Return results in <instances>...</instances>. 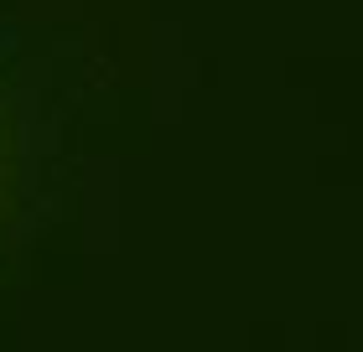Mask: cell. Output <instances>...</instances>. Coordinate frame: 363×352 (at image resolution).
<instances>
[{
	"mask_svg": "<svg viewBox=\"0 0 363 352\" xmlns=\"http://www.w3.org/2000/svg\"><path fill=\"white\" fill-rule=\"evenodd\" d=\"M37 114H31V89L16 52L0 31V254L21 233V217L31 208V187H37Z\"/></svg>",
	"mask_w": 363,
	"mask_h": 352,
	"instance_id": "6da1fadb",
	"label": "cell"
}]
</instances>
